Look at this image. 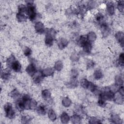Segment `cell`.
<instances>
[{
    "label": "cell",
    "mask_w": 124,
    "mask_h": 124,
    "mask_svg": "<svg viewBox=\"0 0 124 124\" xmlns=\"http://www.w3.org/2000/svg\"><path fill=\"white\" fill-rule=\"evenodd\" d=\"M118 62L120 65H121L122 66L123 65V64H124V54L123 53L120 54L119 57V59L118 60Z\"/></svg>",
    "instance_id": "cell-30"
},
{
    "label": "cell",
    "mask_w": 124,
    "mask_h": 124,
    "mask_svg": "<svg viewBox=\"0 0 124 124\" xmlns=\"http://www.w3.org/2000/svg\"><path fill=\"white\" fill-rule=\"evenodd\" d=\"M94 78L96 80H99L103 77V73L101 70H96L93 75Z\"/></svg>",
    "instance_id": "cell-18"
},
{
    "label": "cell",
    "mask_w": 124,
    "mask_h": 124,
    "mask_svg": "<svg viewBox=\"0 0 124 124\" xmlns=\"http://www.w3.org/2000/svg\"><path fill=\"white\" fill-rule=\"evenodd\" d=\"M60 119L61 122L62 123H66L70 120L69 116L67 113L65 112H63L62 113L60 117Z\"/></svg>",
    "instance_id": "cell-12"
},
{
    "label": "cell",
    "mask_w": 124,
    "mask_h": 124,
    "mask_svg": "<svg viewBox=\"0 0 124 124\" xmlns=\"http://www.w3.org/2000/svg\"><path fill=\"white\" fill-rule=\"evenodd\" d=\"M4 111L6 116L9 119H13L16 116V112L13 109L12 105L9 103H6L4 107Z\"/></svg>",
    "instance_id": "cell-1"
},
{
    "label": "cell",
    "mask_w": 124,
    "mask_h": 124,
    "mask_svg": "<svg viewBox=\"0 0 124 124\" xmlns=\"http://www.w3.org/2000/svg\"><path fill=\"white\" fill-rule=\"evenodd\" d=\"M89 83H90V82L87 79L83 78L81 80L80 85L83 88L87 89L89 84Z\"/></svg>",
    "instance_id": "cell-26"
},
{
    "label": "cell",
    "mask_w": 124,
    "mask_h": 124,
    "mask_svg": "<svg viewBox=\"0 0 124 124\" xmlns=\"http://www.w3.org/2000/svg\"><path fill=\"white\" fill-rule=\"evenodd\" d=\"M37 112L40 114V115H44L46 114V108L45 107V106L43 105H41L40 106H39L38 107H37Z\"/></svg>",
    "instance_id": "cell-21"
},
{
    "label": "cell",
    "mask_w": 124,
    "mask_h": 124,
    "mask_svg": "<svg viewBox=\"0 0 124 124\" xmlns=\"http://www.w3.org/2000/svg\"><path fill=\"white\" fill-rule=\"evenodd\" d=\"M26 10H27V7L24 5L20 4L18 6V11L19 13L24 14L25 13H26Z\"/></svg>",
    "instance_id": "cell-25"
},
{
    "label": "cell",
    "mask_w": 124,
    "mask_h": 124,
    "mask_svg": "<svg viewBox=\"0 0 124 124\" xmlns=\"http://www.w3.org/2000/svg\"><path fill=\"white\" fill-rule=\"evenodd\" d=\"M37 103L35 99H31L29 102V107L31 109H35L37 108Z\"/></svg>",
    "instance_id": "cell-22"
},
{
    "label": "cell",
    "mask_w": 124,
    "mask_h": 124,
    "mask_svg": "<svg viewBox=\"0 0 124 124\" xmlns=\"http://www.w3.org/2000/svg\"><path fill=\"white\" fill-rule=\"evenodd\" d=\"M26 72L30 76H33L34 74L36 72V69L35 65L34 63H31L29 64L26 68Z\"/></svg>",
    "instance_id": "cell-3"
},
{
    "label": "cell",
    "mask_w": 124,
    "mask_h": 124,
    "mask_svg": "<svg viewBox=\"0 0 124 124\" xmlns=\"http://www.w3.org/2000/svg\"><path fill=\"white\" fill-rule=\"evenodd\" d=\"M16 108L20 111L24 110L26 108L25 102L22 99L18 100L16 103Z\"/></svg>",
    "instance_id": "cell-10"
},
{
    "label": "cell",
    "mask_w": 124,
    "mask_h": 124,
    "mask_svg": "<svg viewBox=\"0 0 124 124\" xmlns=\"http://www.w3.org/2000/svg\"><path fill=\"white\" fill-rule=\"evenodd\" d=\"M78 57L77 56V55H76V54H73L71 57V60H72L73 61H77L78 60Z\"/></svg>",
    "instance_id": "cell-33"
},
{
    "label": "cell",
    "mask_w": 124,
    "mask_h": 124,
    "mask_svg": "<svg viewBox=\"0 0 124 124\" xmlns=\"http://www.w3.org/2000/svg\"><path fill=\"white\" fill-rule=\"evenodd\" d=\"M16 18L20 22H24L27 19V16L24 14H21L18 13L16 14Z\"/></svg>",
    "instance_id": "cell-20"
},
{
    "label": "cell",
    "mask_w": 124,
    "mask_h": 124,
    "mask_svg": "<svg viewBox=\"0 0 124 124\" xmlns=\"http://www.w3.org/2000/svg\"><path fill=\"white\" fill-rule=\"evenodd\" d=\"M72 121L74 123H80L81 121V118L78 115H73L72 118Z\"/></svg>",
    "instance_id": "cell-24"
},
{
    "label": "cell",
    "mask_w": 124,
    "mask_h": 124,
    "mask_svg": "<svg viewBox=\"0 0 124 124\" xmlns=\"http://www.w3.org/2000/svg\"><path fill=\"white\" fill-rule=\"evenodd\" d=\"M97 38V35L93 31L90 32L88 33L87 36V39L88 42L92 43L94 42V41L96 40Z\"/></svg>",
    "instance_id": "cell-11"
},
{
    "label": "cell",
    "mask_w": 124,
    "mask_h": 124,
    "mask_svg": "<svg viewBox=\"0 0 124 124\" xmlns=\"http://www.w3.org/2000/svg\"><path fill=\"white\" fill-rule=\"evenodd\" d=\"M115 82L117 86H121L122 84H123V78L121 77V76H117L116 77Z\"/></svg>",
    "instance_id": "cell-27"
},
{
    "label": "cell",
    "mask_w": 124,
    "mask_h": 124,
    "mask_svg": "<svg viewBox=\"0 0 124 124\" xmlns=\"http://www.w3.org/2000/svg\"><path fill=\"white\" fill-rule=\"evenodd\" d=\"M51 92L48 89H45L42 91L41 96L42 98L48 101L50 100L51 97Z\"/></svg>",
    "instance_id": "cell-8"
},
{
    "label": "cell",
    "mask_w": 124,
    "mask_h": 124,
    "mask_svg": "<svg viewBox=\"0 0 124 124\" xmlns=\"http://www.w3.org/2000/svg\"><path fill=\"white\" fill-rule=\"evenodd\" d=\"M54 67L56 70L60 71L62 70L63 68V63L61 61H58L55 63Z\"/></svg>",
    "instance_id": "cell-19"
},
{
    "label": "cell",
    "mask_w": 124,
    "mask_h": 124,
    "mask_svg": "<svg viewBox=\"0 0 124 124\" xmlns=\"http://www.w3.org/2000/svg\"><path fill=\"white\" fill-rule=\"evenodd\" d=\"M87 42V36H85L84 35H82L81 36H80L78 38V45L82 47H83V46L86 44Z\"/></svg>",
    "instance_id": "cell-14"
},
{
    "label": "cell",
    "mask_w": 124,
    "mask_h": 124,
    "mask_svg": "<svg viewBox=\"0 0 124 124\" xmlns=\"http://www.w3.org/2000/svg\"><path fill=\"white\" fill-rule=\"evenodd\" d=\"M78 75V71L75 69H73V70L71 72V77L72 78L75 79Z\"/></svg>",
    "instance_id": "cell-31"
},
{
    "label": "cell",
    "mask_w": 124,
    "mask_h": 124,
    "mask_svg": "<svg viewBox=\"0 0 124 124\" xmlns=\"http://www.w3.org/2000/svg\"><path fill=\"white\" fill-rule=\"evenodd\" d=\"M62 105L65 107H69L71 104V100L68 97H64L62 100Z\"/></svg>",
    "instance_id": "cell-17"
},
{
    "label": "cell",
    "mask_w": 124,
    "mask_h": 124,
    "mask_svg": "<svg viewBox=\"0 0 124 124\" xmlns=\"http://www.w3.org/2000/svg\"><path fill=\"white\" fill-rule=\"evenodd\" d=\"M115 37L117 40L120 43V45L123 46L124 44V38L123 32L121 31L117 32V33L115 34Z\"/></svg>",
    "instance_id": "cell-6"
},
{
    "label": "cell",
    "mask_w": 124,
    "mask_h": 124,
    "mask_svg": "<svg viewBox=\"0 0 124 124\" xmlns=\"http://www.w3.org/2000/svg\"><path fill=\"white\" fill-rule=\"evenodd\" d=\"M83 50L86 53H89L92 49V45L91 43L87 41L86 44L83 46Z\"/></svg>",
    "instance_id": "cell-16"
},
{
    "label": "cell",
    "mask_w": 124,
    "mask_h": 124,
    "mask_svg": "<svg viewBox=\"0 0 124 124\" xmlns=\"http://www.w3.org/2000/svg\"><path fill=\"white\" fill-rule=\"evenodd\" d=\"M26 13L30 20H33L36 18V17L37 16L36 13V9L35 6H33V4H27Z\"/></svg>",
    "instance_id": "cell-2"
},
{
    "label": "cell",
    "mask_w": 124,
    "mask_h": 124,
    "mask_svg": "<svg viewBox=\"0 0 124 124\" xmlns=\"http://www.w3.org/2000/svg\"><path fill=\"white\" fill-rule=\"evenodd\" d=\"M117 8L120 13H123L124 9V1L123 0L119 1L117 5Z\"/></svg>",
    "instance_id": "cell-23"
},
{
    "label": "cell",
    "mask_w": 124,
    "mask_h": 124,
    "mask_svg": "<svg viewBox=\"0 0 124 124\" xmlns=\"http://www.w3.org/2000/svg\"><path fill=\"white\" fill-rule=\"evenodd\" d=\"M89 121H89V122L90 123H100L99 122V120L97 118H96L94 117H91Z\"/></svg>",
    "instance_id": "cell-32"
},
{
    "label": "cell",
    "mask_w": 124,
    "mask_h": 124,
    "mask_svg": "<svg viewBox=\"0 0 124 124\" xmlns=\"http://www.w3.org/2000/svg\"><path fill=\"white\" fill-rule=\"evenodd\" d=\"M21 63L18 61L16 60H15L11 65V68L16 72H19L21 70Z\"/></svg>",
    "instance_id": "cell-5"
},
{
    "label": "cell",
    "mask_w": 124,
    "mask_h": 124,
    "mask_svg": "<svg viewBox=\"0 0 124 124\" xmlns=\"http://www.w3.org/2000/svg\"><path fill=\"white\" fill-rule=\"evenodd\" d=\"M54 73L53 69L51 67H47L44 69L42 72V74L43 77H48L51 76Z\"/></svg>",
    "instance_id": "cell-7"
},
{
    "label": "cell",
    "mask_w": 124,
    "mask_h": 124,
    "mask_svg": "<svg viewBox=\"0 0 124 124\" xmlns=\"http://www.w3.org/2000/svg\"><path fill=\"white\" fill-rule=\"evenodd\" d=\"M68 44L67 40L64 38L60 39L58 41V46L61 49H62L66 47Z\"/></svg>",
    "instance_id": "cell-9"
},
{
    "label": "cell",
    "mask_w": 124,
    "mask_h": 124,
    "mask_svg": "<svg viewBox=\"0 0 124 124\" xmlns=\"http://www.w3.org/2000/svg\"><path fill=\"white\" fill-rule=\"evenodd\" d=\"M31 50L30 48H29V47H26L24 50H23V53L24 55H25L26 56H29L31 55Z\"/></svg>",
    "instance_id": "cell-29"
},
{
    "label": "cell",
    "mask_w": 124,
    "mask_h": 124,
    "mask_svg": "<svg viewBox=\"0 0 124 124\" xmlns=\"http://www.w3.org/2000/svg\"><path fill=\"white\" fill-rule=\"evenodd\" d=\"M48 117L51 121H55L57 118L55 112L52 109H50L48 111Z\"/></svg>",
    "instance_id": "cell-15"
},
{
    "label": "cell",
    "mask_w": 124,
    "mask_h": 124,
    "mask_svg": "<svg viewBox=\"0 0 124 124\" xmlns=\"http://www.w3.org/2000/svg\"><path fill=\"white\" fill-rule=\"evenodd\" d=\"M107 10L108 14L109 15H112L115 12V8L113 3L110 2L108 4L107 7Z\"/></svg>",
    "instance_id": "cell-13"
},
{
    "label": "cell",
    "mask_w": 124,
    "mask_h": 124,
    "mask_svg": "<svg viewBox=\"0 0 124 124\" xmlns=\"http://www.w3.org/2000/svg\"><path fill=\"white\" fill-rule=\"evenodd\" d=\"M35 30L38 33H42L45 31L44 25L41 22H37L34 25Z\"/></svg>",
    "instance_id": "cell-4"
},
{
    "label": "cell",
    "mask_w": 124,
    "mask_h": 124,
    "mask_svg": "<svg viewBox=\"0 0 124 124\" xmlns=\"http://www.w3.org/2000/svg\"><path fill=\"white\" fill-rule=\"evenodd\" d=\"M31 120V117L29 115H25L22 116L21 121L23 123H27Z\"/></svg>",
    "instance_id": "cell-28"
}]
</instances>
